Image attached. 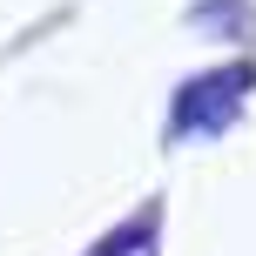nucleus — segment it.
I'll return each mask as SVG.
<instances>
[{
    "instance_id": "obj_1",
    "label": "nucleus",
    "mask_w": 256,
    "mask_h": 256,
    "mask_svg": "<svg viewBox=\"0 0 256 256\" xmlns=\"http://www.w3.org/2000/svg\"><path fill=\"white\" fill-rule=\"evenodd\" d=\"M250 88H256V61H222V68H209V74H189L176 88V108H168L162 142L182 148V142H196V135H202V142L222 135V128L243 115Z\"/></svg>"
},
{
    "instance_id": "obj_2",
    "label": "nucleus",
    "mask_w": 256,
    "mask_h": 256,
    "mask_svg": "<svg viewBox=\"0 0 256 256\" xmlns=\"http://www.w3.org/2000/svg\"><path fill=\"white\" fill-rule=\"evenodd\" d=\"M155 243H162V202H142L135 216L115 222L88 256H155Z\"/></svg>"
},
{
    "instance_id": "obj_3",
    "label": "nucleus",
    "mask_w": 256,
    "mask_h": 256,
    "mask_svg": "<svg viewBox=\"0 0 256 256\" xmlns=\"http://www.w3.org/2000/svg\"><path fill=\"white\" fill-rule=\"evenodd\" d=\"M189 20L216 27V34H230V40H256V7L250 0H196Z\"/></svg>"
}]
</instances>
